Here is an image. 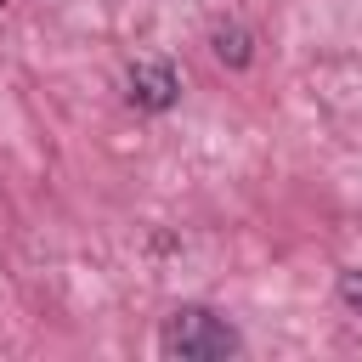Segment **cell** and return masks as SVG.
Wrapping results in <instances>:
<instances>
[{
	"label": "cell",
	"instance_id": "obj_1",
	"mask_svg": "<svg viewBox=\"0 0 362 362\" xmlns=\"http://www.w3.org/2000/svg\"><path fill=\"white\" fill-rule=\"evenodd\" d=\"M158 351L170 362H226V356L243 351V339H238V328L221 311H209V305H175L158 322Z\"/></svg>",
	"mask_w": 362,
	"mask_h": 362
},
{
	"label": "cell",
	"instance_id": "obj_2",
	"mask_svg": "<svg viewBox=\"0 0 362 362\" xmlns=\"http://www.w3.org/2000/svg\"><path fill=\"white\" fill-rule=\"evenodd\" d=\"M124 85H130V102H136L141 113H164V107H175V96H181L175 68H170V62H158V57L136 62V68L124 74Z\"/></svg>",
	"mask_w": 362,
	"mask_h": 362
},
{
	"label": "cell",
	"instance_id": "obj_3",
	"mask_svg": "<svg viewBox=\"0 0 362 362\" xmlns=\"http://www.w3.org/2000/svg\"><path fill=\"white\" fill-rule=\"evenodd\" d=\"M209 51H215L221 68H249L255 62V34L243 23H215L209 28Z\"/></svg>",
	"mask_w": 362,
	"mask_h": 362
},
{
	"label": "cell",
	"instance_id": "obj_4",
	"mask_svg": "<svg viewBox=\"0 0 362 362\" xmlns=\"http://www.w3.org/2000/svg\"><path fill=\"white\" fill-rule=\"evenodd\" d=\"M339 300L362 317V266H345V272H339Z\"/></svg>",
	"mask_w": 362,
	"mask_h": 362
}]
</instances>
